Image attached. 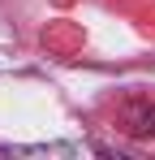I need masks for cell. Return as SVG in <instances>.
I'll use <instances>...</instances> for the list:
<instances>
[{
    "instance_id": "1",
    "label": "cell",
    "mask_w": 155,
    "mask_h": 160,
    "mask_svg": "<svg viewBox=\"0 0 155 160\" xmlns=\"http://www.w3.org/2000/svg\"><path fill=\"white\" fill-rule=\"evenodd\" d=\"M121 126L138 138H155V104H129L121 112Z\"/></svg>"
}]
</instances>
